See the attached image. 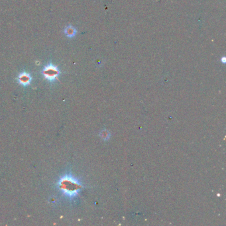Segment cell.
<instances>
[{"label": "cell", "instance_id": "cell-1", "mask_svg": "<svg viewBox=\"0 0 226 226\" xmlns=\"http://www.w3.org/2000/svg\"><path fill=\"white\" fill-rule=\"evenodd\" d=\"M57 187L66 197L73 199L79 195L83 185L77 178L71 175H66L58 180Z\"/></svg>", "mask_w": 226, "mask_h": 226}, {"label": "cell", "instance_id": "cell-2", "mask_svg": "<svg viewBox=\"0 0 226 226\" xmlns=\"http://www.w3.org/2000/svg\"><path fill=\"white\" fill-rule=\"evenodd\" d=\"M61 72L58 70L57 66L53 64H47L44 66L42 71V75L46 80L49 82H54L58 79V77L60 75Z\"/></svg>", "mask_w": 226, "mask_h": 226}, {"label": "cell", "instance_id": "cell-3", "mask_svg": "<svg viewBox=\"0 0 226 226\" xmlns=\"http://www.w3.org/2000/svg\"><path fill=\"white\" fill-rule=\"evenodd\" d=\"M17 80L19 83L23 86H29L31 84L32 80V78L31 75L29 73L27 72H22L19 75L17 78Z\"/></svg>", "mask_w": 226, "mask_h": 226}, {"label": "cell", "instance_id": "cell-4", "mask_svg": "<svg viewBox=\"0 0 226 226\" xmlns=\"http://www.w3.org/2000/svg\"><path fill=\"white\" fill-rule=\"evenodd\" d=\"M64 33L68 37L71 38L73 37L74 36H75V35L76 34V30L75 27H72V26L69 25L65 28Z\"/></svg>", "mask_w": 226, "mask_h": 226}, {"label": "cell", "instance_id": "cell-5", "mask_svg": "<svg viewBox=\"0 0 226 226\" xmlns=\"http://www.w3.org/2000/svg\"><path fill=\"white\" fill-rule=\"evenodd\" d=\"M221 62H223V63H225V61H226V60H225V57H223V58H222L221 59Z\"/></svg>", "mask_w": 226, "mask_h": 226}]
</instances>
